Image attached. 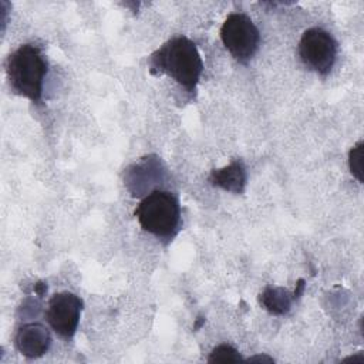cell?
I'll return each mask as SVG.
<instances>
[{"label": "cell", "mask_w": 364, "mask_h": 364, "mask_svg": "<svg viewBox=\"0 0 364 364\" xmlns=\"http://www.w3.org/2000/svg\"><path fill=\"white\" fill-rule=\"evenodd\" d=\"M149 68L152 74H166L188 92H193L203 71V63L195 43L178 36L151 54Z\"/></svg>", "instance_id": "cell-1"}, {"label": "cell", "mask_w": 364, "mask_h": 364, "mask_svg": "<svg viewBox=\"0 0 364 364\" xmlns=\"http://www.w3.org/2000/svg\"><path fill=\"white\" fill-rule=\"evenodd\" d=\"M6 73L10 87L16 94L33 102L41 101L47 61L37 46L23 44L13 51L7 58Z\"/></svg>", "instance_id": "cell-2"}, {"label": "cell", "mask_w": 364, "mask_h": 364, "mask_svg": "<svg viewBox=\"0 0 364 364\" xmlns=\"http://www.w3.org/2000/svg\"><path fill=\"white\" fill-rule=\"evenodd\" d=\"M141 228L158 237H172L181 222L178 198L168 191H152L136 206Z\"/></svg>", "instance_id": "cell-3"}, {"label": "cell", "mask_w": 364, "mask_h": 364, "mask_svg": "<svg viewBox=\"0 0 364 364\" xmlns=\"http://www.w3.org/2000/svg\"><path fill=\"white\" fill-rule=\"evenodd\" d=\"M220 38L226 50L242 64L253 58L260 44V33L243 13H232L220 27Z\"/></svg>", "instance_id": "cell-4"}, {"label": "cell", "mask_w": 364, "mask_h": 364, "mask_svg": "<svg viewBox=\"0 0 364 364\" xmlns=\"http://www.w3.org/2000/svg\"><path fill=\"white\" fill-rule=\"evenodd\" d=\"M299 55L310 70L326 75L334 65L337 43L333 36L323 28H309L299 43Z\"/></svg>", "instance_id": "cell-5"}, {"label": "cell", "mask_w": 364, "mask_h": 364, "mask_svg": "<svg viewBox=\"0 0 364 364\" xmlns=\"http://www.w3.org/2000/svg\"><path fill=\"white\" fill-rule=\"evenodd\" d=\"M82 300L70 291L55 293L47 309V321L61 338H71L78 327Z\"/></svg>", "instance_id": "cell-6"}, {"label": "cell", "mask_w": 364, "mask_h": 364, "mask_svg": "<svg viewBox=\"0 0 364 364\" xmlns=\"http://www.w3.org/2000/svg\"><path fill=\"white\" fill-rule=\"evenodd\" d=\"M51 344L48 330L40 323L23 324L14 336V346L24 357L37 358L47 353Z\"/></svg>", "instance_id": "cell-7"}, {"label": "cell", "mask_w": 364, "mask_h": 364, "mask_svg": "<svg viewBox=\"0 0 364 364\" xmlns=\"http://www.w3.org/2000/svg\"><path fill=\"white\" fill-rule=\"evenodd\" d=\"M209 181L212 185L219 186L233 193H242L246 185V171L240 161H233L222 169H213Z\"/></svg>", "instance_id": "cell-8"}, {"label": "cell", "mask_w": 364, "mask_h": 364, "mask_svg": "<svg viewBox=\"0 0 364 364\" xmlns=\"http://www.w3.org/2000/svg\"><path fill=\"white\" fill-rule=\"evenodd\" d=\"M296 297L291 296L283 287H266L260 294V303L272 314H284L290 310L291 301Z\"/></svg>", "instance_id": "cell-9"}, {"label": "cell", "mask_w": 364, "mask_h": 364, "mask_svg": "<svg viewBox=\"0 0 364 364\" xmlns=\"http://www.w3.org/2000/svg\"><path fill=\"white\" fill-rule=\"evenodd\" d=\"M240 360H242L240 354L230 344L216 346L208 357L209 363H237Z\"/></svg>", "instance_id": "cell-10"}, {"label": "cell", "mask_w": 364, "mask_h": 364, "mask_svg": "<svg viewBox=\"0 0 364 364\" xmlns=\"http://www.w3.org/2000/svg\"><path fill=\"white\" fill-rule=\"evenodd\" d=\"M363 148H364V144L363 141H360L348 152V168L351 175L358 182H363Z\"/></svg>", "instance_id": "cell-11"}]
</instances>
